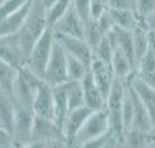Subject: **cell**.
<instances>
[{"label":"cell","instance_id":"44","mask_svg":"<svg viewBox=\"0 0 155 148\" xmlns=\"http://www.w3.org/2000/svg\"><path fill=\"white\" fill-rule=\"evenodd\" d=\"M130 2H132V3H133V6H135V0H130Z\"/></svg>","mask_w":155,"mask_h":148},{"label":"cell","instance_id":"4","mask_svg":"<svg viewBox=\"0 0 155 148\" xmlns=\"http://www.w3.org/2000/svg\"><path fill=\"white\" fill-rule=\"evenodd\" d=\"M108 132L111 130H110V122H108V117L106 110L103 108V110L92 111L89 114V117L85 119V122L82 123L78 133L76 134V139L73 141V148L88 141V140L103 136V134L108 133Z\"/></svg>","mask_w":155,"mask_h":148},{"label":"cell","instance_id":"5","mask_svg":"<svg viewBox=\"0 0 155 148\" xmlns=\"http://www.w3.org/2000/svg\"><path fill=\"white\" fill-rule=\"evenodd\" d=\"M43 81L50 84L51 87L61 85L68 81L66 74V52L62 48V45L55 40L52 47V52L48 59V63L44 70Z\"/></svg>","mask_w":155,"mask_h":148},{"label":"cell","instance_id":"7","mask_svg":"<svg viewBox=\"0 0 155 148\" xmlns=\"http://www.w3.org/2000/svg\"><path fill=\"white\" fill-rule=\"evenodd\" d=\"M33 113L32 106H21L15 104V119H14V129H12V140L17 144H25L30 140L32 133Z\"/></svg>","mask_w":155,"mask_h":148},{"label":"cell","instance_id":"21","mask_svg":"<svg viewBox=\"0 0 155 148\" xmlns=\"http://www.w3.org/2000/svg\"><path fill=\"white\" fill-rule=\"evenodd\" d=\"M135 74L140 80H143L146 84H148L150 87H152L155 89V54L154 49H152V45L148 49V52L136 64Z\"/></svg>","mask_w":155,"mask_h":148},{"label":"cell","instance_id":"22","mask_svg":"<svg viewBox=\"0 0 155 148\" xmlns=\"http://www.w3.org/2000/svg\"><path fill=\"white\" fill-rule=\"evenodd\" d=\"M108 14L111 17L113 25L121 29L133 30L140 22L139 15L132 8H108Z\"/></svg>","mask_w":155,"mask_h":148},{"label":"cell","instance_id":"29","mask_svg":"<svg viewBox=\"0 0 155 148\" xmlns=\"http://www.w3.org/2000/svg\"><path fill=\"white\" fill-rule=\"evenodd\" d=\"M73 4V0H56L55 3L47 10V18H48V25L52 26L54 23L68 11Z\"/></svg>","mask_w":155,"mask_h":148},{"label":"cell","instance_id":"31","mask_svg":"<svg viewBox=\"0 0 155 148\" xmlns=\"http://www.w3.org/2000/svg\"><path fill=\"white\" fill-rule=\"evenodd\" d=\"M73 7L84 25L92 19L91 17V0H73Z\"/></svg>","mask_w":155,"mask_h":148},{"label":"cell","instance_id":"17","mask_svg":"<svg viewBox=\"0 0 155 148\" xmlns=\"http://www.w3.org/2000/svg\"><path fill=\"white\" fill-rule=\"evenodd\" d=\"M15 119V103L10 93L0 90V128L12 136Z\"/></svg>","mask_w":155,"mask_h":148},{"label":"cell","instance_id":"9","mask_svg":"<svg viewBox=\"0 0 155 148\" xmlns=\"http://www.w3.org/2000/svg\"><path fill=\"white\" fill-rule=\"evenodd\" d=\"M32 108L35 115L54 119V90L45 81H41L33 96Z\"/></svg>","mask_w":155,"mask_h":148},{"label":"cell","instance_id":"30","mask_svg":"<svg viewBox=\"0 0 155 148\" xmlns=\"http://www.w3.org/2000/svg\"><path fill=\"white\" fill-rule=\"evenodd\" d=\"M29 0H2L0 3V19L8 17L10 14L18 11L25 6Z\"/></svg>","mask_w":155,"mask_h":148},{"label":"cell","instance_id":"38","mask_svg":"<svg viewBox=\"0 0 155 148\" xmlns=\"http://www.w3.org/2000/svg\"><path fill=\"white\" fill-rule=\"evenodd\" d=\"M41 2H43V3H44V6L47 7V10H48V8H50L51 6H52L54 3H55L56 0H41Z\"/></svg>","mask_w":155,"mask_h":148},{"label":"cell","instance_id":"27","mask_svg":"<svg viewBox=\"0 0 155 148\" xmlns=\"http://www.w3.org/2000/svg\"><path fill=\"white\" fill-rule=\"evenodd\" d=\"M89 69L88 66L81 62L80 59L66 54V74H68V81H81L88 74Z\"/></svg>","mask_w":155,"mask_h":148},{"label":"cell","instance_id":"33","mask_svg":"<svg viewBox=\"0 0 155 148\" xmlns=\"http://www.w3.org/2000/svg\"><path fill=\"white\" fill-rule=\"evenodd\" d=\"M113 134H114L113 132H108V133L103 134V136H99V137H95V139L88 140V141H85V143H82V144L77 145L76 148H102L103 145L108 141V140L111 139Z\"/></svg>","mask_w":155,"mask_h":148},{"label":"cell","instance_id":"18","mask_svg":"<svg viewBox=\"0 0 155 148\" xmlns=\"http://www.w3.org/2000/svg\"><path fill=\"white\" fill-rule=\"evenodd\" d=\"M110 67H111L115 78L122 80V81H128L135 74V66L128 59V56L121 49H118L117 47L114 48V52H113L111 61H110Z\"/></svg>","mask_w":155,"mask_h":148},{"label":"cell","instance_id":"48","mask_svg":"<svg viewBox=\"0 0 155 148\" xmlns=\"http://www.w3.org/2000/svg\"><path fill=\"white\" fill-rule=\"evenodd\" d=\"M154 35H155V33H154Z\"/></svg>","mask_w":155,"mask_h":148},{"label":"cell","instance_id":"34","mask_svg":"<svg viewBox=\"0 0 155 148\" xmlns=\"http://www.w3.org/2000/svg\"><path fill=\"white\" fill-rule=\"evenodd\" d=\"M108 8H132L135 10V6L130 0H107Z\"/></svg>","mask_w":155,"mask_h":148},{"label":"cell","instance_id":"41","mask_svg":"<svg viewBox=\"0 0 155 148\" xmlns=\"http://www.w3.org/2000/svg\"><path fill=\"white\" fill-rule=\"evenodd\" d=\"M146 148H155V141H152L151 144H148V145H147Z\"/></svg>","mask_w":155,"mask_h":148},{"label":"cell","instance_id":"15","mask_svg":"<svg viewBox=\"0 0 155 148\" xmlns=\"http://www.w3.org/2000/svg\"><path fill=\"white\" fill-rule=\"evenodd\" d=\"M128 85L133 89V92L137 95V97L140 99V102L143 103V106L147 108L150 117L152 119V123L155 121V89L152 87H150L148 84L140 80L136 74L130 77L128 80Z\"/></svg>","mask_w":155,"mask_h":148},{"label":"cell","instance_id":"28","mask_svg":"<svg viewBox=\"0 0 155 148\" xmlns=\"http://www.w3.org/2000/svg\"><path fill=\"white\" fill-rule=\"evenodd\" d=\"M63 87L66 89L70 110L84 106V92H82L81 81H66L63 82Z\"/></svg>","mask_w":155,"mask_h":148},{"label":"cell","instance_id":"26","mask_svg":"<svg viewBox=\"0 0 155 148\" xmlns=\"http://www.w3.org/2000/svg\"><path fill=\"white\" fill-rule=\"evenodd\" d=\"M114 48H115L114 37H113V33H111V30H110V32L106 33V35L100 38V41L94 48V56H96L100 61L110 64L113 52H114Z\"/></svg>","mask_w":155,"mask_h":148},{"label":"cell","instance_id":"42","mask_svg":"<svg viewBox=\"0 0 155 148\" xmlns=\"http://www.w3.org/2000/svg\"><path fill=\"white\" fill-rule=\"evenodd\" d=\"M12 148H21V144H17V143H14V144H12Z\"/></svg>","mask_w":155,"mask_h":148},{"label":"cell","instance_id":"47","mask_svg":"<svg viewBox=\"0 0 155 148\" xmlns=\"http://www.w3.org/2000/svg\"><path fill=\"white\" fill-rule=\"evenodd\" d=\"M0 3H2V0H0Z\"/></svg>","mask_w":155,"mask_h":148},{"label":"cell","instance_id":"24","mask_svg":"<svg viewBox=\"0 0 155 148\" xmlns=\"http://www.w3.org/2000/svg\"><path fill=\"white\" fill-rule=\"evenodd\" d=\"M152 141L154 139H152L151 133L130 129L124 134L121 144H122V148H146Z\"/></svg>","mask_w":155,"mask_h":148},{"label":"cell","instance_id":"40","mask_svg":"<svg viewBox=\"0 0 155 148\" xmlns=\"http://www.w3.org/2000/svg\"><path fill=\"white\" fill-rule=\"evenodd\" d=\"M151 45H152V49H154V54H155V41L152 38V33H151Z\"/></svg>","mask_w":155,"mask_h":148},{"label":"cell","instance_id":"19","mask_svg":"<svg viewBox=\"0 0 155 148\" xmlns=\"http://www.w3.org/2000/svg\"><path fill=\"white\" fill-rule=\"evenodd\" d=\"M52 90H54V121H55V123L59 128L63 129V123L66 121L69 111H70L66 89H64L63 84H61L52 87Z\"/></svg>","mask_w":155,"mask_h":148},{"label":"cell","instance_id":"11","mask_svg":"<svg viewBox=\"0 0 155 148\" xmlns=\"http://www.w3.org/2000/svg\"><path fill=\"white\" fill-rule=\"evenodd\" d=\"M51 28H52L54 33H58V35L84 37V22L76 12L73 4Z\"/></svg>","mask_w":155,"mask_h":148},{"label":"cell","instance_id":"3","mask_svg":"<svg viewBox=\"0 0 155 148\" xmlns=\"http://www.w3.org/2000/svg\"><path fill=\"white\" fill-rule=\"evenodd\" d=\"M55 43V35H54L52 28H48L45 32L41 35V37L35 43L32 47L29 55L26 58L25 66L29 70H32L36 76H38L43 80L44 70L48 63V59L52 52V47Z\"/></svg>","mask_w":155,"mask_h":148},{"label":"cell","instance_id":"37","mask_svg":"<svg viewBox=\"0 0 155 148\" xmlns=\"http://www.w3.org/2000/svg\"><path fill=\"white\" fill-rule=\"evenodd\" d=\"M44 145H45V143L43 141H33V140H30V141L25 143V144H21V148H44Z\"/></svg>","mask_w":155,"mask_h":148},{"label":"cell","instance_id":"10","mask_svg":"<svg viewBox=\"0 0 155 148\" xmlns=\"http://www.w3.org/2000/svg\"><path fill=\"white\" fill-rule=\"evenodd\" d=\"M126 88H128L129 99H130V108H132V121H130V129L135 130H141L151 133L152 129V119L150 117L147 108L143 106V103L140 102V99L137 97L133 89L128 85L126 82ZM129 129V130H130Z\"/></svg>","mask_w":155,"mask_h":148},{"label":"cell","instance_id":"1","mask_svg":"<svg viewBox=\"0 0 155 148\" xmlns=\"http://www.w3.org/2000/svg\"><path fill=\"white\" fill-rule=\"evenodd\" d=\"M48 28H50V25H48L47 18V7L44 6L41 0H33L22 26L15 33L26 58L32 47L35 45V43L41 37V35Z\"/></svg>","mask_w":155,"mask_h":148},{"label":"cell","instance_id":"39","mask_svg":"<svg viewBox=\"0 0 155 148\" xmlns=\"http://www.w3.org/2000/svg\"><path fill=\"white\" fill-rule=\"evenodd\" d=\"M151 136H152V139H154V141H155V121H154V123H152V129H151Z\"/></svg>","mask_w":155,"mask_h":148},{"label":"cell","instance_id":"12","mask_svg":"<svg viewBox=\"0 0 155 148\" xmlns=\"http://www.w3.org/2000/svg\"><path fill=\"white\" fill-rule=\"evenodd\" d=\"M61 137H63L62 129L56 125L54 119H48V118H43V117L35 115L32 133H30V140H33V141L48 143V141H51V140L61 139Z\"/></svg>","mask_w":155,"mask_h":148},{"label":"cell","instance_id":"36","mask_svg":"<svg viewBox=\"0 0 155 148\" xmlns=\"http://www.w3.org/2000/svg\"><path fill=\"white\" fill-rule=\"evenodd\" d=\"M44 148H73L70 144L68 143V140L64 137H61V139H55L51 140V141L45 143Z\"/></svg>","mask_w":155,"mask_h":148},{"label":"cell","instance_id":"35","mask_svg":"<svg viewBox=\"0 0 155 148\" xmlns=\"http://www.w3.org/2000/svg\"><path fill=\"white\" fill-rule=\"evenodd\" d=\"M141 22H143V25L146 26V29L148 30L150 33L154 35L155 33V10H152L150 14H147L146 17L141 19Z\"/></svg>","mask_w":155,"mask_h":148},{"label":"cell","instance_id":"25","mask_svg":"<svg viewBox=\"0 0 155 148\" xmlns=\"http://www.w3.org/2000/svg\"><path fill=\"white\" fill-rule=\"evenodd\" d=\"M18 77V69L6 61L0 59V90L11 95L15 80Z\"/></svg>","mask_w":155,"mask_h":148},{"label":"cell","instance_id":"2","mask_svg":"<svg viewBox=\"0 0 155 148\" xmlns=\"http://www.w3.org/2000/svg\"><path fill=\"white\" fill-rule=\"evenodd\" d=\"M126 81L114 78L113 85L106 96L104 110L107 113L108 122H110V130L122 141L124 137V97H125Z\"/></svg>","mask_w":155,"mask_h":148},{"label":"cell","instance_id":"32","mask_svg":"<svg viewBox=\"0 0 155 148\" xmlns=\"http://www.w3.org/2000/svg\"><path fill=\"white\" fill-rule=\"evenodd\" d=\"M155 10V0H135V11L140 19Z\"/></svg>","mask_w":155,"mask_h":148},{"label":"cell","instance_id":"20","mask_svg":"<svg viewBox=\"0 0 155 148\" xmlns=\"http://www.w3.org/2000/svg\"><path fill=\"white\" fill-rule=\"evenodd\" d=\"M132 38H133V54H135V62L136 64L139 63L141 58L148 52L151 48V33L146 29L143 22L136 25V28L132 30Z\"/></svg>","mask_w":155,"mask_h":148},{"label":"cell","instance_id":"23","mask_svg":"<svg viewBox=\"0 0 155 148\" xmlns=\"http://www.w3.org/2000/svg\"><path fill=\"white\" fill-rule=\"evenodd\" d=\"M113 37H114L115 47L118 49H121L128 59L132 62V64L135 66L136 70V62H135V54H133V38H132V30L121 29V28L113 26L111 29Z\"/></svg>","mask_w":155,"mask_h":148},{"label":"cell","instance_id":"6","mask_svg":"<svg viewBox=\"0 0 155 148\" xmlns=\"http://www.w3.org/2000/svg\"><path fill=\"white\" fill-rule=\"evenodd\" d=\"M55 35V40L62 45V48L64 49V52L69 55L74 56V58L80 59L81 62H84L85 64L91 66L92 58H94V49L91 48V45L87 43L84 37H76V36H68V35Z\"/></svg>","mask_w":155,"mask_h":148},{"label":"cell","instance_id":"13","mask_svg":"<svg viewBox=\"0 0 155 148\" xmlns=\"http://www.w3.org/2000/svg\"><path fill=\"white\" fill-rule=\"evenodd\" d=\"M88 73H89V76L92 77V80H94V82L96 84V87L102 90V93L106 97L113 85V81H114V78H115L110 64L100 61L96 56H94Z\"/></svg>","mask_w":155,"mask_h":148},{"label":"cell","instance_id":"16","mask_svg":"<svg viewBox=\"0 0 155 148\" xmlns=\"http://www.w3.org/2000/svg\"><path fill=\"white\" fill-rule=\"evenodd\" d=\"M81 85L82 92H84V106L91 108L92 111L103 110L106 104V97L102 93V90L96 87L92 77L89 76V73L81 80Z\"/></svg>","mask_w":155,"mask_h":148},{"label":"cell","instance_id":"43","mask_svg":"<svg viewBox=\"0 0 155 148\" xmlns=\"http://www.w3.org/2000/svg\"><path fill=\"white\" fill-rule=\"evenodd\" d=\"M117 148H122V144H121V141L118 143V145H117Z\"/></svg>","mask_w":155,"mask_h":148},{"label":"cell","instance_id":"8","mask_svg":"<svg viewBox=\"0 0 155 148\" xmlns=\"http://www.w3.org/2000/svg\"><path fill=\"white\" fill-rule=\"evenodd\" d=\"M0 59L21 69L26 63V55L21 47L17 35L0 37Z\"/></svg>","mask_w":155,"mask_h":148},{"label":"cell","instance_id":"14","mask_svg":"<svg viewBox=\"0 0 155 148\" xmlns=\"http://www.w3.org/2000/svg\"><path fill=\"white\" fill-rule=\"evenodd\" d=\"M92 113L91 108H88L87 106H81V107L73 108L69 111L66 121L63 123V137L68 140V143L73 147V141L76 139V134L78 133V130L81 129L82 123L85 122V119L89 117V114Z\"/></svg>","mask_w":155,"mask_h":148},{"label":"cell","instance_id":"46","mask_svg":"<svg viewBox=\"0 0 155 148\" xmlns=\"http://www.w3.org/2000/svg\"><path fill=\"white\" fill-rule=\"evenodd\" d=\"M3 132H4V130H2V128H0V133H3Z\"/></svg>","mask_w":155,"mask_h":148},{"label":"cell","instance_id":"45","mask_svg":"<svg viewBox=\"0 0 155 148\" xmlns=\"http://www.w3.org/2000/svg\"><path fill=\"white\" fill-rule=\"evenodd\" d=\"M152 38H154V41H155V35H152Z\"/></svg>","mask_w":155,"mask_h":148}]
</instances>
